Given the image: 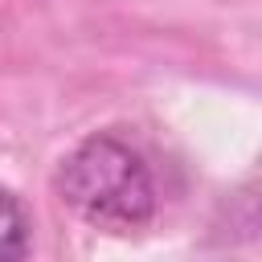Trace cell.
Returning <instances> with one entry per match:
<instances>
[{"label":"cell","instance_id":"obj_1","mask_svg":"<svg viewBox=\"0 0 262 262\" xmlns=\"http://www.w3.org/2000/svg\"><path fill=\"white\" fill-rule=\"evenodd\" d=\"M53 184L61 205L82 225L102 233H139L151 225L160 205L143 151L111 131H94L74 151H66Z\"/></svg>","mask_w":262,"mask_h":262},{"label":"cell","instance_id":"obj_2","mask_svg":"<svg viewBox=\"0 0 262 262\" xmlns=\"http://www.w3.org/2000/svg\"><path fill=\"white\" fill-rule=\"evenodd\" d=\"M33 250V217L29 209L0 188V258H25Z\"/></svg>","mask_w":262,"mask_h":262}]
</instances>
